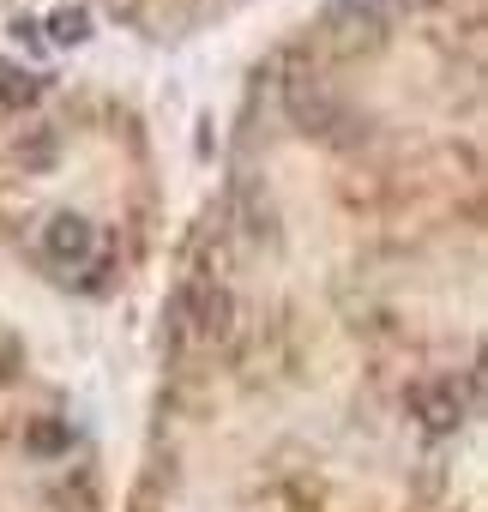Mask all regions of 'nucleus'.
<instances>
[{
    "instance_id": "20e7f679",
    "label": "nucleus",
    "mask_w": 488,
    "mask_h": 512,
    "mask_svg": "<svg viewBox=\"0 0 488 512\" xmlns=\"http://www.w3.org/2000/svg\"><path fill=\"white\" fill-rule=\"evenodd\" d=\"M338 25H350V31H362V37H380L392 19H398V0H338Z\"/></svg>"
},
{
    "instance_id": "39448f33",
    "label": "nucleus",
    "mask_w": 488,
    "mask_h": 512,
    "mask_svg": "<svg viewBox=\"0 0 488 512\" xmlns=\"http://www.w3.org/2000/svg\"><path fill=\"white\" fill-rule=\"evenodd\" d=\"M37 97H43V79H37V73L0 67V109H31Z\"/></svg>"
},
{
    "instance_id": "1a4fd4ad",
    "label": "nucleus",
    "mask_w": 488,
    "mask_h": 512,
    "mask_svg": "<svg viewBox=\"0 0 488 512\" xmlns=\"http://www.w3.org/2000/svg\"><path fill=\"white\" fill-rule=\"evenodd\" d=\"M55 145H61V139H55V127H37V133H31V139H25L19 151H25V157H31L37 169H49V163H55Z\"/></svg>"
},
{
    "instance_id": "7ed1b4c3",
    "label": "nucleus",
    "mask_w": 488,
    "mask_h": 512,
    "mask_svg": "<svg viewBox=\"0 0 488 512\" xmlns=\"http://www.w3.org/2000/svg\"><path fill=\"white\" fill-rule=\"evenodd\" d=\"M470 392H476V380H470V386L434 380V386H422V392L410 398V410H416V422H422L428 434H452V428H464V416H470Z\"/></svg>"
},
{
    "instance_id": "6e6552de",
    "label": "nucleus",
    "mask_w": 488,
    "mask_h": 512,
    "mask_svg": "<svg viewBox=\"0 0 488 512\" xmlns=\"http://www.w3.org/2000/svg\"><path fill=\"white\" fill-rule=\"evenodd\" d=\"M49 31H55V43H85V37H91V19H85V13H73V7H61Z\"/></svg>"
},
{
    "instance_id": "f257e3e1",
    "label": "nucleus",
    "mask_w": 488,
    "mask_h": 512,
    "mask_svg": "<svg viewBox=\"0 0 488 512\" xmlns=\"http://www.w3.org/2000/svg\"><path fill=\"white\" fill-rule=\"evenodd\" d=\"M97 229H91V217H79V211H61V217H49V229H43V260L55 266V272H85L91 260H97Z\"/></svg>"
},
{
    "instance_id": "0eeeda50",
    "label": "nucleus",
    "mask_w": 488,
    "mask_h": 512,
    "mask_svg": "<svg viewBox=\"0 0 488 512\" xmlns=\"http://www.w3.org/2000/svg\"><path fill=\"white\" fill-rule=\"evenodd\" d=\"M25 446H31L37 458H61V452L73 446V428H67V422H31V428H25Z\"/></svg>"
},
{
    "instance_id": "f03ea898",
    "label": "nucleus",
    "mask_w": 488,
    "mask_h": 512,
    "mask_svg": "<svg viewBox=\"0 0 488 512\" xmlns=\"http://www.w3.org/2000/svg\"><path fill=\"white\" fill-rule=\"evenodd\" d=\"M187 314H193V344L199 350H223L235 338V296L223 284H187Z\"/></svg>"
},
{
    "instance_id": "423d86ee",
    "label": "nucleus",
    "mask_w": 488,
    "mask_h": 512,
    "mask_svg": "<svg viewBox=\"0 0 488 512\" xmlns=\"http://www.w3.org/2000/svg\"><path fill=\"white\" fill-rule=\"evenodd\" d=\"M163 344H169V356H187V350H199V344H193V314H187V296H175V302H169Z\"/></svg>"
}]
</instances>
